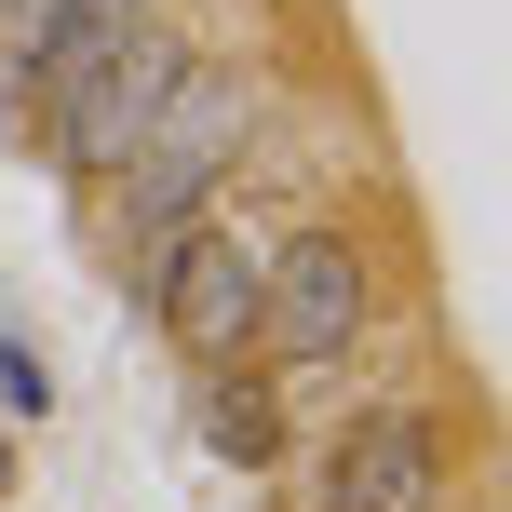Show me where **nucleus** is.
<instances>
[{"label":"nucleus","instance_id":"obj_1","mask_svg":"<svg viewBox=\"0 0 512 512\" xmlns=\"http://www.w3.org/2000/svg\"><path fill=\"white\" fill-rule=\"evenodd\" d=\"M176 95H189V41H176L162 14H149V27H122V41H95V54H81V68L41 95L54 162H68V176H122Z\"/></svg>","mask_w":512,"mask_h":512},{"label":"nucleus","instance_id":"obj_2","mask_svg":"<svg viewBox=\"0 0 512 512\" xmlns=\"http://www.w3.org/2000/svg\"><path fill=\"white\" fill-rule=\"evenodd\" d=\"M364 324H378V270H364V243H351V230H297V243L270 256L256 337H270L283 364H337Z\"/></svg>","mask_w":512,"mask_h":512},{"label":"nucleus","instance_id":"obj_3","mask_svg":"<svg viewBox=\"0 0 512 512\" xmlns=\"http://www.w3.org/2000/svg\"><path fill=\"white\" fill-rule=\"evenodd\" d=\"M149 297H162V324H176V351H203V364H230L243 337H256V297H270V256H256L243 230H162L149 243Z\"/></svg>","mask_w":512,"mask_h":512},{"label":"nucleus","instance_id":"obj_4","mask_svg":"<svg viewBox=\"0 0 512 512\" xmlns=\"http://www.w3.org/2000/svg\"><path fill=\"white\" fill-rule=\"evenodd\" d=\"M230 149H243V81H203V68H189V95L176 108H162V122H149V149H135L122 162V203H135V230H189V216H203V189L216 176H230Z\"/></svg>","mask_w":512,"mask_h":512},{"label":"nucleus","instance_id":"obj_5","mask_svg":"<svg viewBox=\"0 0 512 512\" xmlns=\"http://www.w3.org/2000/svg\"><path fill=\"white\" fill-rule=\"evenodd\" d=\"M445 499V432L418 405H364L324 459V512H432Z\"/></svg>","mask_w":512,"mask_h":512},{"label":"nucleus","instance_id":"obj_6","mask_svg":"<svg viewBox=\"0 0 512 512\" xmlns=\"http://www.w3.org/2000/svg\"><path fill=\"white\" fill-rule=\"evenodd\" d=\"M203 432H216V459H270V445H283V405H270V391H256V378H216L203 391Z\"/></svg>","mask_w":512,"mask_h":512}]
</instances>
